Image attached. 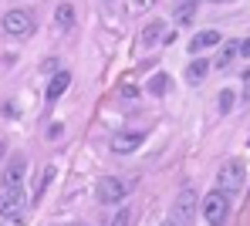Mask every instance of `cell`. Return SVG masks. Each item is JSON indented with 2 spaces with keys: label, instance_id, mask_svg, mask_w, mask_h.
<instances>
[{
  "label": "cell",
  "instance_id": "obj_8",
  "mask_svg": "<svg viewBox=\"0 0 250 226\" xmlns=\"http://www.w3.org/2000/svg\"><path fill=\"white\" fill-rule=\"evenodd\" d=\"M223 44V38H220V31H200V34H193V41H189V57H196V54H203L209 47H220Z\"/></svg>",
  "mask_w": 250,
  "mask_h": 226
},
{
  "label": "cell",
  "instance_id": "obj_24",
  "mask_svg": "<svg viewBox=\"0 0 250 226\" xmlns=\"http://www.w3.org/2000/svg\"><path fill=\"white\" fill-rule=\"evenodd\" d=\"M244 101H250V81H247V91H244Z\"/></svg>",
  "mask_w": 250,
  "mask_h": 226
},
{
  "label": "cell",
  "instance_id": "obj_15",
  "mask_svg": "<svg viewBox=\"0 0 250 226\" xmlns=\"http://www.w3.org/2000/svg\"><path fill=\"white\" fill-rule=\"evenodd\" d=\"M54 24H58L61 31H71V27H75V7H71V3H61L58 14H54Z\"/></svg>",
  "mask_w": 250,
  "mask_h": 226
},
{
  "label": "cell",
  "instance_id": "obj_7",
  "mask_svg": "<svg viewBox=\"0 0 250 226\" xmlns=\"http://www.w3.org/2000/svg\"><path fill=\"white\" fill-rule=\"evenodd\" d=\"M142 142H146V132H115V135H112V152L128 155V152H135Z\"/></svg>",
  "mask_w": 250,
  "mask_h": 226
},
{
  "label": "cell",
  "instance_id": "obj_2",
  "mask_svg": "<svg viewBox=\"0 0 250 226\" xmlns=\"http://www.w3.org/2000/svg\"><path fill=\"white\" fill-rule=\"evenodd\" d=\"M244 176H247V166L240 159H227L220 166V176H216V189H223L227 196H233L240 186H244Z\"/></svg>",
  "mask_w": 250,
  "mask_h": 226
},
{
  "label": "cell",
  "instance_id": "obj_17",
  "mask_svg": "<svg viewBox=\"0 0 250 226\" xmlns=\"http://www.w3.org/2000/svg\"><path fill=\"white\" fill-rule=\"evenodd\" d=\"M169 88H172L169 75H152V81H149V91H152V94H166Z\"/></svg>",
  "mask_w": 250,
  "mask_h": 226
},
{
  "label": "cell",
  "instance_id": "obj_22",
  "mask_svg": "<svg viewBox=\"0 0 250 226\" xmlns=\"http://www.w3.org/2000/svg\"><path fill=\"white\" fill-rule=\"evenodd\" d=\"M240 57H250V38H247V41H240Z\"/></svg>",
  "mask_w": 250,
  "mask_h": 226
},
{
  "label": "cell",
  "instance_id": "obj_10",
  "mask_svg": "<svg viewBox=\"0 0 250 226\" xmlns=\"http://www.w3.org/2000/svg\"><path fill=\"white\" fill-rule=\"evenodd\" d=\"M240 57V41H223L220 44V54H216V61H213V68H220V71H230V64Z\"/></svg>",
  "mask_w": 250,
  "mask_h": 226
},
{
  "label": "cell",
  "instance_id": "obj_3",
  "mask_svg": "<svg viewBox=\"0 0 250 226\" xmlns=\"http://www.w3.org/2000/svg\"><path fill=\"white\" fill-rule=\"evenodd\" d=\"M0 27H3V34H10V38H27V34L34 31V17H31V10L14 7V10H7V14H3Z\"/></svg>",
  "mask_w": 250,
  "mask_h": 226
},
{
  "label": "cell",
  "instance_id": "obj_21",
  "mask_svg": "<svg viewBox=\"0 0 250 226\" xmlns=\"http://www.w3.org/2000/svg\"><path fill=\"white\" fill-rule=\"evenodd\" d=\"M0 226H24V223H21V216H3V223H0Z\"/></svg>",
  "mask_w": 250,
  "mask_h": 226
},
{
  "label": "cell",
  "instance_id": "obj_5",
  "mask_svg": "<svg viewBox=\"0 0 250 226\" xmlns=\"http://www.w3.org/2000/svg\"><path fill=\"white\" fill-rule=\"evenodd\" d=\"M95 196H98V203L112 206V203H122L125 196H128V186H125L122 179H115V176H105V179H98Z\"/></svg>",
  "mask_w": 250,
  "mask_h": 226
},
{
  "label": "cell",
  "instance_id": "obj_13",
  "mask_svg": "<svg viewBox=\"0 0 250 226\" xmlns=\"http://www.w3.org/2000/svg\"><path fill=\"white\" fill-rule=\"evenodd\" d=\"M68 85H71V75H68V71H58V75L51 78V85H47V101H58V98L68 91Z\"/></svg>",
  "mask_w": 250,
  "mask_h": 226
},
{
  "label": "cell",
  "instance_id": "obj_19",
  "mask_svg": "<svg viewBox=\"0 0 250 226\" xmlns=\"http://www.w3.org/2000/svg\"><path fill=\"white\" fill-rule=\"evenodd\" d=\"M112 226H132V206H119V213H115Z\"/></svg>",
  "mask_w": 250,
  "mask_h": 226
},
{
  "label": "cell",
  "instance_id": "obj_25",
  "mask_svg": "<svg viewBox=\"0 0 250 226\" xmlns=\"http://www.w3.org/2000/svg\"><path fill=\"white\" fill-rule=\"evenodd\" d=\"M3 152H7V145H3V142H0V159H3Z\"/></svg>",
  "mask_w": 250,
  "mask_h": 226
},
{
  "label": "cell",
  "instance_id": "obj_6",
  "mask_svg": "<svg viewBox=\"0 0 250 226\" xmlns=\"http://www.w3.org/2000/svg\"><path fill=\"white\" fill-rule=\"evenodd\" d=\"M24 203H27V196H24L21 186L3 189V192H0V216H17V213L24 209Z\"/></svg>",
  "mask_w": 250,
  "mask_h": 226
},
{
  "label": "cell",
  "instance_id": "obj_18",
  "mask_svg": "<svg viewBox=\"0 0 250 226\" xmlns=\"http://www.w3.org/2000/svg\"><path fill=\"white\" fill-rule=\"evenodd\" d=\"M51 179H54V166H47V169L41 172V179H38V189H34V199H41V196H44V189L51 186Z\"/></svg>",
  "mask_w": 250,
  "mask_h": 226
},
{
  "label": "cell",
  "instance_id": "obj_14",
  "mask_svg": "<svg viewBox=\"0 0 250 226\" xmlns=\"http://www.w3.org/2000/svg\"><path fill=\"white\" fill-rule=\"evenodd\" d=\"M193 17H196V0H183V3L176 7V24H179V27H189Z\"/></svg>",
  "mask_w": 250,
  "mask_h": 226
},
{
  "label": "cell",
  "instance_id": "obj_11",
  "mask_svg": "<svg viewBox=\"0 0 250 226\" xmlns=\"http://www.w3.org/2000/svg\"><path fill=\"white\" fill-rule=\"evenodd\" d=\"M163 38H166V24H163V20H149V24L142 27V34H139L142 47H156V44H163Z\"/></svg>",
  "mask_w": 250,
  "mask_h": 226
},
{
  "label": "cell",
  "instance_id": "obj_23",
  "mask_svg": "<svg viewBox=\"0 0 250 226\" xmlns=\"http://www.w3.org/2000/svg\"><path fill=\"white\" fill-rule=\"evenodd\" d=\"M159 226H179V223H176V220L169 216V220H163V223H159Z\"/></svg>",
  "mask_w": 250,
  "mask_h": 226
},
{
  "label": "cell",
  "instance_id": "obj_1",
  "mask_svg": "<svg viewBox=\"0 0 250 226\" xmlns=\"http://www.w3.org/2000/svg\"><path fill=\"white\" fill-rule=\"evenodd\" d=\"M200 209H203V220L209 226H227V220H230V196L223 189H213L200 203Z\"/></svg>",
  "mask_w": 250,
  "mask_h": 226
},
{
  "label": "cell",
  "instance_id": "obj_20",
  "mask_svg": "<svg viewBox=\"0 0 250 226\" xmlns=\"http://www.w3.org/2000/svg\"><path fill=\"white\" fill-rule=\"evenodd\" d=\"M64 135V125H51V129H47V138H61Z\"/></svg>",
  "mask_w": 250,
  "mask_h": 226
},
{
  "label": "cell",
  "instance_id": "obj_26",
  "mask_svg": "<svg viewBox=\"0 0 250 226\" xmlns=\"http://www.w3.org/2000/svg\"><path fill=\"white\" fill-rule=\"evenodd\" d=\"M108 3H115V0H108Z\"/></svg>",
  "mask_w": 250,
  "mask_h": 226
},
{
  "label": "cell",
  "instance_id": "obj_12",
  "mask_svg": "<svg viewBox=\"0 0 250 226\" xmlns=\"http://www.w3.org/2000/svg\"><path fill=\"white\" fill-rule=\"evenodd\" d=\"M209 68H213V64L203 61V57L196 54V57H193V64L186 68V81H189V85H203V81H207V75H209Z\"/></svg>",
  "mask_w": 250,
  "mask_h": 226
},
{
  "label": "cell",
  "instance_id": "obj_9",
  "mask_svg": "<svg viewBox=\"0 0 250 226\" xmlns=\"http://www.w3.org/2000/svg\"><path fill=\"white\" fill-rule=\"evenodd\" d=\"M24 172H27V159H24V155H14V159L7 162V169H3V189L21 186V182H24Z\"/></svg>",
  "mask_w": 250,
  "mask_h": 226
},
{
  "label": "cell",
  "instance_id": "obj_16",
  "mask_svg": "<svg viewBox=\"0 0 250 226\" xmlns=\"http://www.w3.org/2000/svg\"><path fill=\"white\" fill-rule=\"evenodd\" d=\"M233 101H237V91H233V88H223V91H220V98H216V108H220V115H230Z\"/></svg>",
  "mask_w": 250,
  "mask_h": 226
},
{
  "label": "cell",
  "instance_id": "obj_4",
  "mask_svg": "<svg viewBox=\"0 0 250 226\" xmlns=\"http://www.w3.org/2000/svg\"><path fill=\"white\" fill-rule=\"evenodd\" d=\"M196 192L193 189H183L179 196H176V203H172V220L179 226H193V216H196Z\"/></svg>",
  "mask_w": 250,
  "mask_h": 226
}]
</instances>
